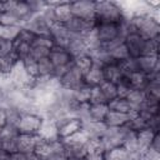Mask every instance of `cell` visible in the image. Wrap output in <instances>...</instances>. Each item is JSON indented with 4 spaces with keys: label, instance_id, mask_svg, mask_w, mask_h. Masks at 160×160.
Instances as JSON below:
<instances>
[{
    "label": "cell",
    "instance_id": "obj_31",
    "mask_svg": "<svg viewBox=\"0 0 160 160\" xmlns=\"http://www.w3.org/2000/svg\"><path fill=\"white\" fill-rule=\"evenodd\" d=\"M74 65L82 72L85 74L92 65H94V60L89 55V54H85V55H81V56H78L74 59Z\"/></svg>",
    "mask_w": 160,
    "mask_h": 160
},
{
    "label": "cell",
    "instance_id": "obj_39",
    "mask_svg": "<svg viewBox=\"0 0 160 160\" xmlns=\"http://www.w3.org/2000/svg\"><path fill=\"white\" fill-rule=\"evenodd\" d=\"M4 38V26L0 24V39Z\"/></svg>",
    "mask_w": 160,
    "mask_h": 160
},
{
    "label": "cell",
    "instance_id": "obj_25",
    "mask_svg": "<svg viewBox=\"0 0 160 160\" xmlns=\"http://www.w3.org/2000/svg\"><path fill=\"white\" fill-rule=\"evenodd\" d=\"M126 76H128L131 89H135V90H145L150 81L149 75L144 74L141 71H132V72L128 74Z\"/></svg>",
    "mask_w": 160,
    "mask_h": 160
},
{
    "label": "cell",
    "instance_id": "obj_9",
    "mask_svg": "<svg viewBox=\"0 0 160 160\" xmlns=\"http://www.w3.org/2000/svg\"><path fill=\"white\" fill-rule=\"evenodd\" d=\"M126 131H128L126 126H122V128H108L105 134L101 136L104 150L108 151V150H111L114 148L121 146Z\"/></svg>",
    "mask_w": 160,
    "mask_h": 160
},
{
    "label": "cell",
    "instance_id": "obj_13",
    "mask_svg": "<svg viewBox=\"0 0 160 160\" xmlns=\"http://www.w3.org/2000/svg\"><path fill=\"white\" fill-rule=\"evenodd\" d=\"M49 35L51 38V40L54 41L55 46H60V48H68L72 35L68 31V29L65 28L64 24H54L52 26H50L49 30Z\"/></svg>",
    "mask_w": 160,
    "mask_h": 160
},
{
    "label": "cell",
    "instance_id": "obj_16",
    "mask_svg": "<svg viewBox=\"0 0 160 160\" xmlns=\"http://www.w3.org/2000/svg\"><path fill=\"white\" fill-rule=\"evenodd\" d=\"M38 136L41 140H46V141H55V140H60L58 136V125L52 119L49 118H42L40 129L38 131Z\"/></svg>",
    "mask_w": 160,
    "mask_h": 160
},
{
    "label": "cell",
    "instance_id": "obj_23",
    "mask_svg": "<svg viewBox=\"0 0 160 160\" xmlns=\"http://www.w3.org/2000/svg\"><path fill=\"white\" fill-rule=\"evenodd\" d=\"M52 10L58 24H65L71 18L70 1H58L52 2Z\"/></svg>",
    "mask_w": 160,
    "mask_h": 160
},
{
    "label": "cell",
    "instance_id": "obj_10",
    "mask_svg": "<svg viewBox=\"0 0 160 160\" xmlns=\"http://www.w3.org/2000/svg\"><path fill=\"white\" fill-rule=\"evenodd\" d=\"M124 44L128 49L129 56L131 59H136L139 56L144 55L145 51V45H146V40L144 38H141L139 34L136 32H130L128 34L124 39Z\"/></svg>",
    "mask_w": 160,
    "mask_h": 160
},
{
    "label": "cell",
    "instance_id": "obj_8",
    "mask_svg": "<svg viewBox=\"0 0 160 160\" xmlns=\"http://www.w3.org/2000/svg\"><path fill=\"white\" fill-rule=\"evenodd\" d=\"M70 10H71V16L95 22L94 21L95 1H89V0L70 1Z\"/></svg>",
    "mask_w": 160,
    "mask_h": 160
},
{
    "label": "cell",
    "instance_id": "obj_7",
    "mask_svg": "<svg viewBox=\"0 0 160 160\" xmlns=\"http://www.w3.org/2000/svg\"><path fill=\"white\" fill-rule=\"evenodd\" d=\"M60 88L66 90H76L79 86L84 84V74L72 64L60 78H59Z\"/></svg>",
    "mask_w": 160,
    "mask_h": 160
},
{
    "label": "cell",
    "instance_id": "obj_37",
    "mask_svg": "<svg viewBox=\"0 0 160 160\" xmlns=\"http://www.w3.org/2000/svg\"><path fill=\"white\" fill-rule=\"evenodd\" d=\"M150 149L152 151H156L160 154V132H156L152 138V141H151V145H150Z\"/></svg>",
    "mask_w": 160,
    "mask_h": 160
},
{
    "label": "cell",
    "instance_id": "obj_14",
    "mask_svg": "<svg viewBox=\"0 0 160 160\" xmlns=\"http://www.w3.org/2000/svg\"><path fill=\"white\" fill-rule=\"evenodd\" d=\"M22 28L29 30L35 36H38V35H49V30H50V25L41 16V14H35L34 16H31L26 22L22 24Z\"/></svg>",
    "mask_w": 160,
    "mask_h": 160
},
{
    "label": "cell",
    "instance_id": "obj_36",
    "mask_svg": "<svg viewBox=\"0 0 160 160\" xmlns=\"http://www.w3.org/2000/svg\"><path fill=\"white\" fill-rule=\"evenodd\" d=\"M8 126V110L5 108H0V134Z\"/></svg>",
    "mask_w": 160,
    "mask_h": 160
},
{
    "label": "cell",
    "instance_id": "obj_35",
    "mask_svg": "<svg viewBox=\"0 0 160 160\" xmlns=\"http://www.w3.org/2000/svg\"><path fill=\"white\" fill-rule=\"evenodd\" d=\"M84 160H105V152L99 151H88Z\"/></svg>",
    "mask_w": 160,
    "mask_h": 160
},
{
    "label": "cell",
    "instance_id": "obj_12",
    "mask_svg": "<svg viewBox=\"0 0 160 160\" xmlns=\"http://www.w3.org/2000/svg\"><path fill=\"white\" fill-rule=\"evenodd\" d=\"M18 138L19 134L15 128L6 126L0 134V149L12 154L18 151Z\"/></svg>",
    "mask_w": 160,
    "mask_h": 160
},
{
    "label": "cell",
    "instance_id": "obj_21",
    "mask_svg": "<svg viewBox=\"0 0 160 160\" xmlns=\"http://www.w3.org/2000/svg\"><path fill=\"white\" fill-rule=\"evenodd\" d=\"M109 111L108 104H88L86 109V121H104Z\"/></svg>",
    "mask_w": 160,
    "mask_h": 160
},
{
    "label": "cell",
    "instance_id": "obj_2",
    "mask_svg": "<svg viewBox=\"0 0 160 160\" xmlns=\"http://www.w3.org/2000/svg\"><path fill=\"white\" fill-rule=\"evenodd\" d=\"M125 16L119 1H95V24H120Z\"/></svg>",
    "mask_w": 160,
    "mask_h": 160
},
{
    "label": "cell",
    "instance_id": "obj_30",
    "mask_svg": "<svg viewBox=\"0 0 160 160\" xmlns=\"http://www.w3.org/2000/svg\"><path fill=\"white\" fill-rule=\"evenodd\" d=\"M91 89H92V88H90V86L82 84V85L79 86L76 90H74L72 94H74L75 101H76L79 105H80V104H89V101H90V95H91Z\"/></svg>",
    "mask_w": 160,
    "mask_h": 160
},
{
    "label": "cell",
    "instance_id": "obj_28",
    "mask_svg": "<svg viewBox=\"0 0 160 160\" xmlns=\"http://www.w3.org/2000/svg\"><path fill=\"white\" fill-rule=\"evenodd\" d=\"M108 108L111 111H118V112H122V114H131V106H130L129 101L126 100V98L116 96L115 99H112L111 101L108 102Z\"/></svg>",
    "mask_w": 160,
    "mask_h": 160
},
{
    "label": "cell",
    "instance_id": "obj_29",
    "mask_svg": "<svg viewBox=\"0 0 160 160\" xmlns=\"http://www.w3.org/2000/svg\"><path fill=\"white\" fill-rule=\"evenodd\" d=\"M98 88H99L100 92L102 94V96H104L106 102L111 101L112 99H115L118 96V88H116V84H114V82L102 81Z\"/></svg>",
    "mask_w": 160,
    "mask_h": 160
},
{
    "label": "cell",
    "instance_id": "obj_33",
    "mask_svg": "<svg viewBox=\"0 0 160 160\" xmlns=\"http://www.w3.org/2000/svg\"><path fill=\"white\" fill-rule=\"evenodd\" d=\"M12 55V41L0 39V59H6Z\"/></svg>",
    "mask_w": 160,
    "mask_h": 160
},
{
    "label": "cell",
    "instance_id": "obj_27",
    "mask_svg": "<svg viewBox=\"0 0 160 160\" xmlns=\"http://www.w3.org/2000/svg\"><path fill=\"white\" fill-rule=\"evenodd\" d=\"M105 160H136V158L122 146L105 151Z\"/></svg>",
    "mask_w": 160,
    "mask_h": 160
},
{
    "label": "cell",
    "instance_id": "obj_26",
    "mask_svg": "<svg viewBox=\"0 0 160 160\" xmlns=\"http://www.w3.org/2000/svg\"><path fill=\"white\" fill-rule=\"evenodd\" d=\"M55 76V68L49 58L38 60V79H46Z\"/></svg>",
    "mask_w": 160,
    "mask_h": 160
},
{
    "label": "cell",
    "instance_id": "obj_1",
    "mask_svg": "<svg viewBox=\"0 0 160 160\" xmlns=\"http://www.w3.org/2000/svg\"><path fill=\"white\" fill-rule=\"evenodd\" d=\"M129 18L135 32L139 34L145 40H152V39L160 38L159 11L144 12V14H139Z\"/></svg>",
    "mask_w": 160,
    "mask_h": 160
},
{
    "label": "cell",
    "instance_id": "obj_20",
    "mask_svg": "<svg viewBox=\"0 0 160 160\" xmlns=\"http://www.w3.org/2000/svg\"><path fill=\"white\" fill-rule=\"evenodd\" d=\"M104 81L102 68L94 62V65L84 74V84L90 88H96Z\"/></svg>",
    "mask_w": 160,
    "mask_h": 160
},
{
    "label": "cell",
    "instance_id": "obj_34",
    "mask_svg": "<svg viewBox=\"0 0 160 160\" xmlns=\"http://www.w3.org/2000/svg\"><path fill=\"white\" fill-rule=\"evenodd\" d=\"M0 24H1L2 26L21 25V24L16 20V18H15L11 12H9V11H2V12H0Z\"/></svg>",
    "mask_w": 160,
    "mask_h": 160
},
{
    "label": "cell",
    "instance_id": "obj_3",
    "mask_svg": "<svg viewBox=\"0 0 160 160\" xmlns=\"http://www.w3.org/2000/svg\"><path fill=\"white\" fill-rule=\"evenodd\" d=\"M49 59L55 68V76L58 79L74 64V58L71 56V54L65 48L60 46H54L50 50Z\"/></svg>",
    "mask_w": 160,
    "mask_h": 160
},
{
    "label": "cell",
    "instance_id": "obj_22",
    "mask_svg": "<svg viewBox=\"0 0 160 160\" xmlns=\"http://www.w3.org/2000/svg\"><path fill=\"white\" fill-rule=\"evenodd\" d=\"M129 120H130V114H122L109 110L104 119V124L106 125V128H122L126 126Z\"/></svg>",
    "mask_w": 160,
    "mask_h": 160
},
{
    "label": "cell",
    "instance_id": "obj_38",
    "mask_svg": "<svg viewBox=\"0 0 160 160\" xmlns=\"http://www.w3.org/2000/svg\"><path fill=\"white\" fill-rule=\"evenodd\" d=\"M0 160H10V154L0 149Z\"/></svg>",
    "mask_w": 160,
    "mask_h": 160
},
{
    "label": "cell",
    "instance_id": "obj_18",
    "mask_svg": "<svg viewBox=\"0 0 160 160\" xmlns=\"http://www.w3.org/2000/svg\"><path fill=\"white\" fill-rule=\"evenodd\" d=\"M131 106V114L139 112L146 105V94L144 90H135L131 89L129 94L125 96Z\"/></svg>",
    "mask_w": 160,
    "mask_h": 160
},
{
    "label": "cell",
    "instance_id": "obj_32",
    "mask_svg": "<svg viewBox=\"0 0 160 160\" xmlns=\"http://www.w3.org/2000/svg\"><path fill=\"white\" fill-rule=\"evenodd\" d=\"M22 29V25H12V26H4V38L2 39H6V40H10V41H14L20 31Z\"/></svg>",
    "mask_w": 160,
    "mask_h": 160
},
{
    "label": "cell",
    "instance_id": "obj_6",
    "mask_svg": "<svg viewBox=\"0 0 160 160\" xmlns=\"http://www.w3.org/2000/svg\"><path fill=\"white\" fill-rule=\"evenodd\" d=\"M58 125V136L60 140H65L68 138H71L72 135L78 134L80 130H82L84 122L81 119L76 116H66L56 122Z\"/></svg>",
    "mask_w": 160,
    "mask_h": 160
},
{
    "label": "cell",
    "instance_id": "obj_24",
    "mask_svg": "<svg viewBox=\"0 0 160 160\" xmlns=\"http://www.w3.org/2000/svg\"><path fill=\"white\" fill-rule=\"evenodd\" d=\"M39 136L38 135H24L19 134L18 138V151L26 152V154H32L34 149L38 144Z\"/></svg>",
    "mask_w": 160,
    "mask_h": 160
},
{
    "label": "cell",
    "instance_id": "obj_11",
    "mask_svg": "<svg viewBox=\"0 0 160 160\" xmlns=\"http://www.w3.org/2000/svg\"><path fill=\"white\" fill-rule=\"evenodd\" d=\"M65 28L68 29V31L72 35V36H79V38H84L85 35H88L92 28L95 26V22L92 21H86L79 18H74L71 16L65 24Z\"/></svg>",
    "mask_w": 160,
    "mask_h": 160
},
{
    "label": "cell",
    "instance_id": "obj_15",
    "mask_svg": "<svg viewBox=\"0 0 160 160\" xmlns=\"http://www.w3.org/2000/svg\"><path fill=\"white\" fill-rule=\"evenodd\" d=\"M134 61H135L136 71H141L148 75H150L154 71H160L159 70V56L142 55V56L134 59Z\"/></svg>",
    "mask_w": 160,
    "mask_h": 160
},
{
    "label": "cell",
    "instance_id": "obj_17",
    "mask_svg": "<svg viewBox=\"0 0 160 160\" xmlns=\"http://www.w3.org/2000/svg\"><path fill=\"white\" fill-rule=\"evenodd\" d=\"M102 68V75H104V81H110L114 84H118L124 76V71L118 62H109Z\"/></svg>",
    "mask_w": 160,
    "mask_h": 160
},
{
    "label": "cell",
    "instance_id": "obj_4",
    "mask_svg": "<svg viewBox=\"0 0 160 160\" xmlns=\"http://www.w3.org/2000/svg\"><path fill=\"white\" fill-rule=\"evenodd\" d=\"M42 121V116L34 114V112H22L20 114L15 129L18 134L24 135H38V131L40 129Z\"/></svg>",
    "mask_w": 160,
    "mask_h": 160
},
{
    "label": "cell",
    "instance_id": "obj_5",
    "mask_svg": "<svg viewBox=\"0 0 160 160\" xmlns=\"http://www.w3.org/2000/svg\"><path fill=\"white\" fill-rule=\"evenodd\" d=\"M94 32L101 46L110 44L118 39H122L120 24H95Z\"/></svg>",
    "mask_w": 160,
    "mask_h": 160
},
{
    "label": "cell",
    "instance_id": "obj_19",
    "mask_svg": "<svg viewBox=\"0 0 160 160\" xmlns=\"http://www.w3.org/2000/svg\"><path fill=\"white\" fill-rule=\"evenodd\" d=\"M159 132V131H152L151 129H145V130H141L139 132H136V140H138V154H136V160L138 158L144 154L145 151H148L150 149V145H151V141H152V138L154 135Z\"/></svg>",
    "mask_w": 160,
    "mask_h": 160
}]
</instances>
